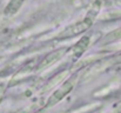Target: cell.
<instances>
[{
	"instance_id": "obj_1",
	"label": "cell",
	"mask_w": 121,
	"mask_h": 113,
	"mask_svg": "<svg viewBox=\"0 0 121 113\" xmlns=\"http://www.w3.org/2000/svg\"><path fill=\"white\" fill-rule=\"evenodd\" d=\"M92 25H93V19H91V18L87 17V18L82 19L81 21H78L75 24H72V25L67 26L66 28H64L56 36V39H67V38L79 36L81 33L86 32Z\"/></svg>"
},
{
	"instance_id": "obj_2",
	"label": "cell",
	"mask_w": 121,
	"mask_h": 113,
	"mask_svg": "<svg viewBox=\"0 0 121 113\" xmlns=\"http://www.w3.org/2000/svg\"><path fill=\"white\" fill-rule=\"evenodd\" d=\"M77 79V75H73L72 78H69L68 80H66L58 90H55L53 92V94H51V97L48 98L47 103H46V107L49 108V107H53L54 105H56L58 103H60L67 94L71 93V91L73 90L74 87V81Z\"/></svg>"
},
{
	"instance_id": "obj_3",
	"label": "cell",
	"mask_w": 121,
	"mask_h": 113,
	"mask_svg": "<svg viewBox=\"0 0 121 113\" xmlns=\"http://www.w3.org/2000/svg\"><path fill=\"white\" fill-rule=\"evenodd\" d=\"M66 52H67V47H62V48H58V50L48 53L47 55L43 57V59L41 60V63H40V65L38 66V68L39 70H43V68L53 65L54 63H56L58 60H60L65 55Z\"/></svg>"
},
{
	"instance_id": "obj_4",
	"label": "cell",
	"mask_w": 121,
	"mask_h": 113,
	"mask_svg": "<svg viewBox=\"0 0 121 113\" xmlns=\"http://www.w3.org/2000/svg\"><path fill=\"white\" fill-rule=\"evenodd\" d=\"M89 42H91V39L89 37H82L74 45V47H73V55L74 57H80L81 54L87 50V47H88V45H89Z\"/></svg>"
},
{
	"instance_id": "obj_5",
	"label": "cell",
	"mask_w": 121,
	"mask_h": 113,
	"mask_svg": "<svg viewBox=\"0 0 121 113\" xmlns=\"http://www.w3.org/2000/svg\"><path fill=\"white\" fill-rule=\"evenodd\" d=\"M24 2H25V0H11L8 4H7V6L5 7V14L6 15H13V14H15L20 8H21V6L24 5Z\"/></svg>"
},
{
	"instance_id": "obj_6",
	"label": "cell",
	"mask_w": 121,
	"mask_h": 113,
	"mask_svg": "<svg viewBox=\"0 0 121 113\" xmlns=\"http://www.w3.org/2000/svg\"><path fill=\"white\" fill-rule=\"evenodd\" d=\"M120 39H121V27L109 32L108 34H106V37L104 38V42L105 44H109V42H114V41L120 40Z\"/></svg>"
},
{
	"instance_id": "obj_7",
	"label": "cell",
	"mask_w": 121,
	"mask_h": 113,
	"mask_svg": "<svg viewBox=\"0 0 121 113\" xmlns=\"http://www.w3.org/2000/svg\"><path fill=\"white\" fill-rule=\"evenodd\" d=\"M109 64L111 65H118V64H121V53H118L115 55H113L109 60Z\"/></svg>"
},
{
	"instance_id": "obj_8",
	"label": "cell",
	"mask_w": 121,
	"mask_h": 113,
	"mask_svg": "<svg viewBox=\"0 0 121 113\" xmlns=\"http://www.w3.org/2000/svg\"><path fill=\"white\" fill-rule=\"evenodd\" d=\"M47 111H48V108L45 106V107H42V108H40V110H38V111H35L34 113H47Z\"/></svg>"
},
{
	"instance_id": "obj_9",
	"label": "cell",
	"mask_w": 121,
	"mask_h": 113,
	"mask_svg": "<svg viewBox=\"0 0 121 113\" xmlns=\"http://www.w3.org/2000/svg\"><path fill=\"white\" fill-rule=\"evenodd\" d=\"M2 94H4V92L0 90V104H1V101H2Z\"/></svg>"
}]
</instances>
